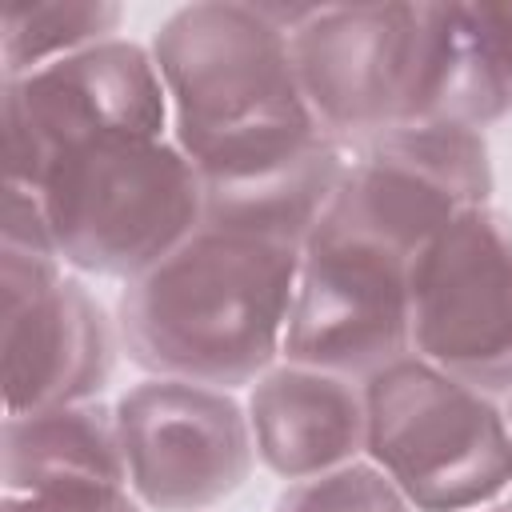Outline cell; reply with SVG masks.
I'll list each match as a JSON object with an SVG mask.
<instances>
[{"instance_id":"cell-1","label":"cell","mask_w":512,"mask_h":512,"mask_svg":"<svg viewBox=\"0 0 512 512\" xmlns=\"http://www.w3.org/2000/svg\"><path fill=\"white\" fill-rule=\"evenodd\" d=\"M300 248L200 228L124 284L120 348L136 368L208 388H252L284 352Z\"/></svg>"},{"instance_id":"cell-2","label":"cell","mask_w":512,"mask_h":512,"mask_svg":"<svg viewBox=\"0 0 512 512\" xmlns=\"http://www.w3.org/2000/svg\"><path fill=\"white\" fill-rule=\"evenodd\" d=\"M152 60L168 92L172 140L200 180L256 168L320 136L272 4L176 8L152 36Z\"/></svg>"},{"instance_id":"cell-3","label":"cell","mask_w":512,"mask_h":512,"mask_svg":"<svg viewBox=\"0 0 512 512\" xmlns=\"http://www.w3.org/2000/svg\"><path fill=\"white\" fill-rule=\"evenodd\" d=\"M40 200L60 264L124 284L204 224L200 176L168 136L80 144L52 160Z\"/></svg>"},{"instance_id":"cell-4","label":"cell","mask_w":512,"mask_h":512,"mask_svg":"<svg viewBox=\"0 0 512 512\" xmlns=\"http://www.w3.org/2000/svg\"><path fill=\"white\" fill-rule=\"evenodd\" d=\"M364 456L400 488L412 512H468L512 484V428L492 396L420 356L364 384Z\"/></svg>"},{"instance_id":"cell-5","label":"cell","mask_w":512,"mask_h":512,"mask_svg":"<svg viewBox=\"0 0 512 512\" xmlns=\"http://www.w3.org/2000/svg\"><path fill=\"white\" fill-rule=\"evenodd\" d=\"M304 104L348 156L384 132L412 128L428 4H308L276 8Z\"/></svg>"},{"instance_id":"cell-6","label":"cell","mask_w":512,"mask_h":512,"mask_svg":"<svg viewBox=\"0 0 512 512\" xmlns=\"http://www.w3.org/2000/svg\"><path fill=\"white\" fill-rule=\"evenodd\" d=\"M412 356L484 396L512 392V216L492 204L444 224L408 268Z\"/></svg>"},{"instance_id":"cell-7","label":"cell","mask_w":512,"mask_h":512,"mask_svg":"<svg viewBox=\"0 0 512 512\" xmlns=\"http://www.w3.org/2000/svg\"><path fill=\"white\" fill-rule=\"evenodd\" d=\"M4 184L36 188L64 152L136 136L156 140L172 124L152 48L124 36L4 80Z\"/></svg>"},{"instance_id":"cell-8","label":"cell","mask_w":512,"mask_h":512,"mask_svg":"<svg viewBox=\"0 0 512 512\" xmlns=\"http://www.w3.org/2000/svg\"><path fill=\"white\" fill-rule=\"evenodd\" d=\"M492 156L472 128H396L348 156L316 232L348 236L416 260L460 212L492 200Z\"/></svg>"},{"instance_id":"cell-9","label":"cell","mask_w":512,"mask_h":512,"mask_svg":"<svg viewBox=\"0 0 512 512\" xmlns=\"http://www.w3.org/2000/svg\"><path fill=\"white\" fill-rule=\"evenodd\" d=\"M4 416L100 400L120 332L84 280L44 252L0 248Z\"/></svg>"},{"instance_id":"cell-10","label":"cell","mask_w":512,"mask_h":512,"mask_svg":"<svg viewBox=\"0 0 512 512\" xmlns=\"http://www.w3.org/2000/svg\"><path fill=\"white\" fill-rule=\"evenodd\" d=\"M112 408L128 488L152 512H204L252 476L256 444L248 412L224 388L148 376Z\"/></svg>"},{"instance_id":"cell-11","label":"cell","mask_w":512,"mask_h":512,"mask_svg":"<svg viewBox=\"0 0 512 512\" xmlns=\"http://www.w3.org/2000/svg\"><path fill=\"white\" fill-rule=\"evenodd\" d=\"M408 268L412 260L376 244L312 232L300 252L280 356L356 384L412 356Z\"/></svg>"},{"instance_id":"cell-12","label":"cell","mask_w":512,"mask_h":512,"mask_svg":"<svg viewBox=\"0 0 512 512\" xmlns=\"http://www.w3.org/2000/svg\"><path fill=\"white\" fill-rule=\"evenodd\" d=\"M256 460L280 480H308L364 456V388L308 364H272L248 388Z\"/></svg>"},{"instance_id":"cell-13","label":"cell","mask_w":512,"mask_h":512,"mask_svg":"<svg viewBox=\"0 0 512 512\" xmlns=\"http://www.w3.org/2000/svg\"><path fill=\"white\" fill-rule=\"evenodd\" d=\"M344 168H348V152L320 132L288 156L264 160L232 176L200 180L204 192L200 228L256 236L304 252L308 236L324 220L344 180Z\"/></svg>"},{"instance_id":"cell-14","label":"cell","mask_w":512,"mask_h":512,"mask_svg":"<svg viewBox=\"0 0 512 512\" xmlns=\"http://www.w3.org/2000/svg\"><path fill=\"white\" fill-rule=\"evenodd\" d=\"M4 496L64 488H128L116 408L100 400L4 416L0 428Z\"/></svg>"},{"instance_id":"cell-15","label":"cell","mask_w":512,"mask_h":512,"mask_svg":"<svg viewBox=\"0 0 512 512\" xmlns=\"http://www.w3.org/2000/svg\"><path fill=\"white\" fill-rule=\"evenodd\" d=\"M120 20L124 8L108 0H8L0 12V72L4 80H16L116 40Z\"/></svg>"},{"instance_id":"cell-16","label":"cell","mask_w":512,"mask_h":512,"mask_svg":"<svg viewBox=\"0 0 512 512\" xmlns=\"http://www.w3.org/2000/svg\"><path fill=\"white\" fill-rule=\"evenodd\" d=\"M272 512H412V504L372 460H352L344 468L292 480L276 496Z\"/></svg>"},{"instance_id":"cell-17","label":"cell","mask_w":512,"mask_h":512,"mask_svg":"<svg viewBox=\"0 0 512 512\" xmlns=\"http://www.w3.org/2000/svg\"><path fill=\"white\" fill-rule=\"evenodd\" d=\"M4 240L0 248H20V252H44L56 256L52 244V228H48V212L36 188H20V184H4ZM60 260V256H56Z\"/></svg>"},{"instance_id":"cell-18","label":"cell","mask_w":512,"mask_h":512,"mask_svg":"<svg viewBox=\"0 0 512 512\" xmlns=\"http://www.w3.org/2000/svg\"><path fill=\"white\" fill-rule=\"evenodd\" d=\"M0 512H144L132 488H64L40 496H4Z\"/></svg>"},{"instance_id":"cell-19","label":"cell","mask_w":512,"mask_h":512,"mask_svg":"<svg viewBox=\"0 0 512 512\" xmlns=\"http://www.w3.org/2000/svg\"><path fill=\"white\" fill-rule=\"evenodd\" d=\"M464 12L512 112V4H464Z\"/></svg>"},{"instance_id":"cell-20","label":"cell","mask_w":512,"mask_h":512,"mask_svg":"<svg viewBox=\"0 0 512 512\" xmlns=\"http://www.w3.org/2000/svg\"><path fill=\"white\" fill-rule=\"evenodd\" d=\"M484 512H512V500H500V504H492V508H484Z\"/></svg>"},{"instance_id":"cell-21","label":"cell","mask_w":512,"mask_h":512,"mask_svg":"<svg viewBox=\"0 0 512 512\" xmlns=\"http://www.w3.org/2000/svg\"><path fill=\"white\" fill-rule=\"evenodd\" d=\"M504 420H508V428H512V392H508V412H504Z\"/></svg>"}]
</instances>
